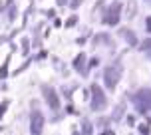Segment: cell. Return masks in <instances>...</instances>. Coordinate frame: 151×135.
<instances>
[{
    "mask_svg": "<svg viewBox=\"0 0 151 135\" xmlns=\"http://www.w3.org/2000/svg\"><path fill=\"white\" fill-rule=\"evenodd\" d=\"M133 103H135L139 113H149L151 111V90H139L133 96Z\"/></svg>",
    "mask_w": 151,
    "mask_h": 135,
    "instance_id": "1",
    "label": "cell"
},
{
    "mask_svg": "<svg viewBox=\"0 0 151 135\" xmlns=\"http://www.w3.org/2000/svg\"><path fill=\"white\" fill-rule=\"evenodd\" d=\"M42 127H44V115L40 111H32V119H30L32 135H42Z\"/></svg>",
    "mask_w": 151,
    "mask_h": 135,
    "instance_id": "4",
    "label": "cell"
},
{
    "mask_svg": "<svg viewBox=\"0 0 151 135\" xmlns=\"http://www.w3.org/2000/svg\"><path fill=\"white\" fill-rule=\"evenodd\" d=\"M141 48H143V50H147V48H151V40H149V42H145V44L141 46Z\"/></svg>",
    "mask_w": 151,
    "mask_h": 135,
    "instance_id": "11",
    "label": "cell"
},
{
    "mask_svg": "<svg viewBox=\"0 0 151 135\" xmlns=\"http://www.w3.org/2000/svg\"><path fill=\"white\" fill-rule=\"evenodd\" d=\"M121 75V68L119 66H109L106 68V72H104V82L109 90H113L115 85H117V80H119Z\"/></svg>",
    "mask_w": 151,
    "mask_h": 135,
    "instance_id": "2",
    "label": "cell"
},
{
    "mask_svg": "<svg viewBox=\"0 0 151 135\" xmlns=\"http://www.w3.org/2000/svg\"><path fill=\"white\" fill-rule=\"evenodd\" d=\"M123 109H125V105L121 103L119 107H117V109H115V113H113V119H119V115H121V113H123Z\"/></svg>",
    "mask_w": 151,
    "mask_h": 135,
    "instance_id": "8",
    "label": "cell"
},
{
    "mask_svg": "<svg viewBox=\"0 0 151 135\" xmlns=\"http://www.w3.org/2000/svg\"><path fill=\"white\" fill-rule=\"evenodd\" d=\"M42 93H44L46 101H48V105H50L52 109H58V107H60V101H58V96H56V91H54L52 88H48V85H42Z\"/></svg>",
    "mask_w": 151,
    "mask_h": 135,
    "instance_id": "5",
    "label": "cell"
},
{
    "mask_svg": "<svg viewBox=\"0 0 151 135\" xmlns=\"http://www.w3.org/2000/svg\"><path fill=\"white\" fill-rule=\"evenodd\" d=\"M139 131H141L143 135H147L149 133V127H147V125H139Z\"/></svg>",
    "mask_w": 151,
    "mask_h": 135,
    "instance_id": "10",
    "label": "cell"
},
{
    "mask_svg": "<svg viewBox=\"0 0 151 135\" xmlns=\"http://www.w3.org/2000/svg\"><path fill=\"white\" fill-rule=\"evenodd\" d=\"M123 34L127 36V42H129V44H135V36H133V32H129V30H123Z\"/></svg>",
    "mask_w": 151,
    "mask_h": 135,
    "instance_id": "7",
    "label": "cell"
},
{
    "mask_svg": "<svg viewBox=\"0 0 151 135\" xmlns=\"http://www.w3.org/2000/svg\"><path fill=\"white\" fill-rule=\"evenodd\" d=\"M119 10H121V4H111V8H109L106 12V16H104V22L106 24H117Z\"/></svg>",
    "mask_w": 151,
    "mask_h": 135,
    "instance_id": "6",
    "label": "cell"
},
{
    "mask_svg": "<svg viewBox=\"0 0 151 135\" xmlns=\"http://www.w3.org/2000/svg\"><path fill=\"white\" fill-rule=\"evenodd\" d=\"M149 2H151V0H149Z\"/></svg>",
    "mask_w": 151,
    "mask_h": 135,
    "instance_id": "13",
    "label": "cell"
},
{
    "mask_svg": "<svg viewBox=\"0 0 151 135\" xmlns=\"http://www.w3.org/2000/svg\"><path fill=\"white\" fill-rule=\"evenodd\" d=\"M83 131H86L83 135H91V125L88 123V121H83Z\"/></svg>",
    "mask_w": 151,
    "mask_h": 135,
    "instance_id": "9",
    "label": "cell"
},
{
    "mask_svg": "<svg viewBox=\"0 0 151 135\" xmlns=\"http://www.w3.org/2000/svg\"><path fill=\"white\" fill-rule=\"evenodd\" d=\"M147 30H151V18H147Z\"/></svg>",
    "mask_w": 151,
    "mask_h": 135,
    "instance_id": "12",
    "label": "cell"
},
{
    "mask_svg": "<svg viewBox=\"0 0 151 135\" xmlns=\"http://www.w3.org/2000/svg\"><path fill=\"white\" fill-rule=\"evenodd\" d=\"M91 96H93V99H91V109L93 111H99V109H104L106 107V96H104V91L99 90V85H91Z\"/></svg>",
    "mask_w": 151,
    "mask_h": 135,
    "instance_id": "3",
    "label": "cell"
}]
</instances>
